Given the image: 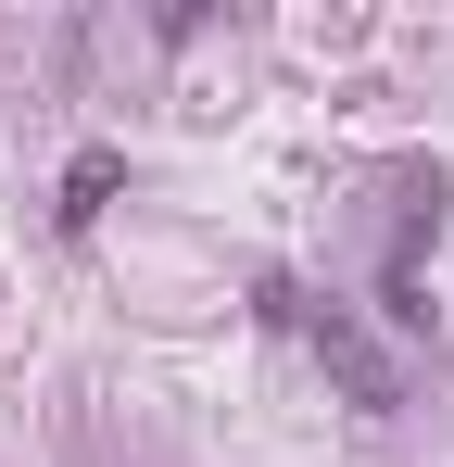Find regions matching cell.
Returning <instances> with one entry per match:
<instances>
[{"label":"cell","mask_w":454,"mask_h":467,"mask_svg":"<svg viewBox=\"0 0 454 467\" xmlns=\"http://www.w3.org/2000/svg\"><path fill=\"white\" fill-rule=\"evenodd\" d=\"M265 304H278V316H291V328H303V341L328 354V379L354 391V404H378V417L404 404V367H391V354H378V341H366V328H354V316H341V304H303V291H265Z\"/></svg>","instance_id":"cell-1"},{"label":"cell","mask_w":454,"mask_h":467,"mask_svg":"<svg viewBox=\"0 0 454 467\" xmlns=\"http://www.w3.org/2000/svg\"><path fill=\"white\" fill-rule=\"evenodd\" d=\"M114 177H127L114 152H76V164H64V228H88V215L114 202Z\"/></svg>","instance_id":"cell-2"}]
</instances>
